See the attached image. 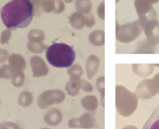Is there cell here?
Instances as JSON below:
<instances>
[{
  "instance_id": "cell-1",
  "label": "cell",
  "mask_w": 159,
  "mask_h": 129,
  "mask_svg": "<svg viewBox=\"0 0 159 129\" xmlns=\"http://www.w3.org/2000/svg\"><path fill=\"white\" fill-rule=\"evenodd\" d=\"M0 16L7 29H23L32 22L34 6L30 0H12L1 8Z\"/></svg>"
},
{
  "instance_id": "cell-2",
  "label": "cell",
  "mask_w": 159,
  "mask_h": 129,
  "mask_svg": "<svg viewBox=\"0 0 159 129\" xmlns=\"http://www.w3.org/2000/svg\"><path fill=\"white\" fill-rule=\"evenodd\" d=\"M46 57L48 63L57 68H68L75 60V51L66 44L56 42L47 48Z\"/></svg>"
},
{
  "instance_id": "cell-3",
  "label": "cell",
  "mask_w": 159,
  "mask_h": 129,
  "mask_svg": "<svg viewBox=\"0 0 159 129\" xmlns=\"http://www.w3.org/2000/svg\"><path fill=\"white\" fill-rule=\"evenodd\" d=\"M116 25L117 39L120 42H124V44H129V42L135 40L141 34L142 30H143V27H142L139 20H136L134 22L128 23L123 26L119 25V23L117 22Z\"/></svg>"
},
{
  "instance_id": "cell-4",
  "label": "cell",
  "mask_w": 159,
  "mask_h": 129,
  "mask_svg": "<svg viewBox=\"0 0 159 129\" xmlns=\"http://www.w3.org/2000/svg\"><path fill=\"white\" fill-rule=\"evenodd\" d=\"M154 3H156L155 0H134V7L142 27L147 21L157 19V14L152 7Z\"/></svg>"
},
{
  "instance_id": "cell-5",
  "label": "cell",
  "mask_w": 159,
  "mask_h": 129,
  "mask_svg": "<svg viewBox=\"0 0 159 129\" xmlns=\"http://www.w3.org/2000/svg\"><path fill=\"white\" fill-rule=\"evenodd\" d=\"M65 99V94L61 90H48L43 92L38 98L37 105L40 109H48L53 104H60Z\"/></svg>"
},
{
  "instance_id": "cell-6",
  "label": "cell",
  "mask_w": 159,
  "mask_h": 129,
  "mask_svg": "<svg viewBox=\"0 0 159 129\" xmlns=\"http://www.w3.org/2000/svg\"><path fill=\"white\" fill-rule=\"evenodd\" d=\"M159 92V74L151 79L142 81L136 89V93L141 99H149L152 98Z\"/></svg>"
},
{
  "instance_id": "cell-7",
  "label": "cell",
  "mask_w": 159,
  "mask_h": 129,
  "mask_svg": "<svg viewBox=\"0 0 159 129\" xmlns=\"http://www.w3.org/2000/svg\"><path fill=\"white\" fill-rule=\"evenodd\" d=\"M30 64L33 71V76L34 77H42L47 76L48 73V68L46 65V62L43 60L40 56L34 55L30 59Z\"/></svg>"
},
{
  "instance_id": "cell-8",
  "label": "cell",
  "mask_w": 159,
  "mask_h": 129,
  "mask_svg": "<svg viewBox=\"0 0 159 129\" xmlns=\"http://www.w3.org/2000/svg\"><path fill=\"white\" fill-rule=\"evenodd\" d=\"M9 64L11 70H12V75L16 72H21L24 71V69L26 68V60L24 57L18 54V53H13L11 54L8 58Z\"/></svg>"
},
{
  "instance_id": "cell-9",
  "label": "cell",
  "mask_w": 159,
  "mask_h": 129,
  "mask_svg": "<svg viewBox=\"0 0 159 129\" xmlns=\"http://www.w3.org/2000/svg\"><path fill=\"white\" fill-rule=\"evenodd\" d=\"M43 120L48 125L57 126L62 121V114L57 109H51L50 110H48V112H46Z\"/></svg>"
},
{
  "instance_id": "cell-10",
  "label": "cell",
  "mask_w": 159,
  "mask_h": 129,
  "mask_svg": "<svg viewBox=\"0 0 159 129\" xmlns=\"http://www.w3.org/2000/svg\"><path fill=\"white\" fill-rule=\"evenodd\" d=\"M100 60L96 55H90L87 59L86 62V71H87V76L89 79H91L94 75L96 74L98 68H99Z\"/></svg>"
},
{
  "instance_id": "cell-11",
  "label": "cell",
  "mask_w": 159,
  "mask_h": 129,
  "mask_svg": "<svg viewBox=\"0 0 159 129\" xmlns=\"http://www.w3.org/2000/svg\"><path fill=\"white\" fill-rule=\"evenodd\" d=\"M142 129H159V105L153 110Z\"/></svg>"
},
{
  "instance_id": "cell-12",
  "label": "cell",
  "mask_w": 159,
  "mask_h": 129,
  "mask_svg": "<svg viewBox=\"0 0 159 129\" xmlns=\"http://www.w3.org/2000/svg\"><path fill=\"white\" fill-rule=\"evenodd\" d=\"M70 24L73 28L80 30L85 26V20H84V14L79 13V12H75L73 14H71L69 17Z\"/></svg>"
},
{
  "instance_id": "cell-13",
  "label": "cell",
  "mask_w": 159,
  "mask_h": 129,
  "mask_svg": "<svg viewBox=\"0 0 159 129\" xmlns=\"http://www.w3.org/2000/svg\"><path fill=\"white\" fill-rule=\"evenodd\" d=\"M89 41L92 45L97 46L103 45L105 44V33H104V31L97 30L91 33L89 36Z\"/></svg>"
},
{
  "instance_id": "cell-14",
  "label": "cell",
  "mask_w": 159,
  "mask_h": 129,
  "mask_svg": "<svg viewBox=\"0 0 159 129\" xmlns=\"http://www.w3.org/2000/svg\"><path fill=\"white\" fill-rule=\"evenodd\" d=\"M78 119H79L80 127L84 128V129H89L94 126V124H95V117L92 114H90V112L81 115Z\"/></svg>"
},
{
  "instance_id": "cell-15",
  "label": "cell",
  "mask_w": 159,
  "mask_h": 129,
  "mask_svg": "<svg viewBox=\"0 0 159 129\" xmlns=\"http://www.w3.org/2000/svg\"><path fill=\"white\" fill-rule=\"evenodd\" d=\"M81 105L84 109L88 110H95L98 106V100L94 96H87L81 100Z\"/></svg>"
},
{
  "instance_id": "cell-16",
  "label": "cell",
  "mask_w": 159,
  "mask_h": 129,
  "mask_svg": "<svg viewBox=\"0 0 159 129\" xmlns=\"http://www.w3.org/2000/svg\"><path fill=\"white\" fill-rule=\"evenodd\" d=\"M78 80L79 79H70V81H68L66 83V86H65V90L68 95H70L71 97H75L79 94V84H78Z\"/></svg>"
},
{
  "instance_id": "cell-17",
  "label": "cell",
  "mask_w": 159,
  "mask_h": 129,
  "mask_svg": "<svg viewBox=\"0 0 159 129\" xmlns=\"http://www.w3.org/2000/svg\"><path fill=\"white\" fill-rule=\"evenodd\" d=\"M75 7L77 11L82 14H88L91 12L92 4L90 0H76Z\"/></svg>"
},
{
  "instance_id": "cell-18",
  "label": "cell",
  "mask_w": 159,
  "mask_h": 129,
  "mask_svg": "<svg viewBox=\"0 0 159 129\" xmlns=\"http://www.w3.org/2000/svg\"><path fill=\"white\" fill-rule=\"evenodd\" d=\"M33 101H34V98H33V95L30 92H22L19 95L18 98V103L21 106H29L32 105Z\"/></svg>"
},
{
  "instance_id": "cell-19",
  "label": "cell",
  "mask_w": 159,
  "mask_h": 129,
  "mask_svg": "<svg viewBox=\"0 0 159 129\" xmlns=\"http://www.w3.org/2000/svg\"><path fill=\"white\" fill-rule=\"evenodd\" d=\"M45 34L41 30H32L28 34V40L34 42H43L45 40Z\"/></svg>"
},
{
  "instance_id": "cell-20",
  "label": "cell",
  "mask_w": 159,
  "mask_h": 129,
  "mask_svg": "<svg viewBox=\"0 0 159 129\" xmlns=\"http://www.w3.org/2000/svg\"><path fill=\"white\" fill-rule=\"evenodd\" d=\"M27 47L31 52L34 53H42L45 49H47V45L43 42H34V41H28Z\"/></svg>"
},
{
  "instance_id": "cell-21",
  "label": "cell",
  "mask_w": 159,
  "mask_h": 129,
  "mask_svg": "<svg viewBox=\"0 0 159 129\" xmlns=\"http://www.w3.org/2000/svg\"><path fill=\"white\" fill-rule=\"evenodd\" d=\"M82 73H83V70L79 64L71 65L67 69V74L70 76V79H80Z\"/></svg>"
},
{
  "instance_id": "cell-22",
  "label": "cell",
  "mask_w": 159,
  "mask_h": 129,
  "mask_svg": "<svg viewBox=\"0 0 159 129\" xmlns=\"http://www.w3.org/2000/svg\"><path fill=\"white\" fill-rule=\"evenodd\" d=\"M153 70L152 65H134V71L140 76L149 75Z\"/></svg>"
},
{
  "instance_id": "cell-23",
  "label": "cell",
  "mask_w": 159,
  "mask_h": 129,
  "mask_svg": "<svg viewBox=\"0 0 159 129\" xmlns=\"http://www.w3.org/2000/svg\"><path fill=\"white\" fill-rule=\"evenodd\" d=\"M24 82H25V75L23 71L16 72L11 77V83L15 87H21V86L24 85Z\"/></svg>"
},
{
  "instance_id": "cell-24",
  "label": "cell",
  "mask_w": 159,
  "mask_h": 129,
  "mask_svg": "<svg viewBox=\"0 0 159 129\" xmlns=\"http://www.w3.org/2000/svg\"><path fill=\"white\" fill-rule=\"evenodd\" d=\"M155 46L149 44L147 41H142L141 44L139 45V50L136 52H154Z\"/></svg>"
},
{
  "instance_id": "cell-25",
  "label": "cell",
  "mask_w": 159,
  "mask_h": 129,
  "mask_svg": "<svg viewBox=\"0 0 159 129\" xmlns=\"http://www.w3.org/2000/svg\"><path fill=\"white\" fill-rule=\"evenodd\" d=\"M53 7H54V2L53 0H43L41 3L40 8L43 12L45 13H51L53 11Z\"/></svg>"
},
{
  "instance_id": "cell-26",
  "label": "cell",
  "mask_w": 159,
  "mask_h": 129,
  "mask_svg": "<svg viewBox=\"0 0 159 129\" xmlns=\"http://www.w3.org/2000/svg\"><path fill=\"white\" fill-rule=\"evenodd\" d=\"M0 75L1 78L5 79H11L12 77V70L9 65H3L2 67H0Z\"/></svg>"
},
{
  "instance_id": "cell-27",
  "label": "cell",
  "mask_w": 159,
  "mask_h": 129,
  "mask_svg": "<svg viewBox=\"0 0 159 129\" xmlns=\"http://www.w3.org/2000/svg\"><path fill=\"white\" fill-rule=\"evenodd\" d=\"M78 84H79V88L82 89L83 91H85V92H92L93 91V86L89 82L85 81V80L79 79Z\"/></svg>"
},
{
  "instance_id": "cell-28",
  "label": "cell",
  "mask_w": 159,
  "mask_h": 129,
  "mask_svg": "<svg viewBox=\"0 0 159 129\" xmlns=\"http://www.w3.org/2000/svg\"><path fill=\"white\" fill-rule=\"evenodd\" d=\"M53 2H54V7H53V13H56V14H59V13H61L63 12V10H64V3L61 1V0H53Z\"/></svg>"
},
{
  "instance_id": "cell-29",
  "label": "cell",
  "mask_w": 159,
  "mask_h": 129,
  "mask_svg": "<svg viewBox=\"0 0 159 129\" xmlns=\"http://www.w3.org/2000/svg\"><path fill=\"white\" fill-rule=\"evenodd\" d=\"M84 20H85V26L88 27V28H91V27H93L95 24L94 15H93L91 12L88 14H84Z\"/></svg>"
},
{
  "instance_id": "cell-30",
  "label": "cell",
  "mask_w": 159,
  "mask_h": 129,
  "mask_svg": "<svg viewBox=\"0 0 159 129\" xmlns=\"http://www.w3.org/2000/svg\"><path fill=\"white\" fill-rule=\"evenodd\" d=\"M43 1V0H30V2L32 3V5L34 6V16H40L42 10L40 8L41 3Z\"/></svg>"
},
{
  "instance_id": "cell-31",
  "label": "cell",
  "mask_w": 159,
  "mask_h": 129,
  "mask_svg": "<svg viewBox=\"0 0 159 129\" xmlns=\"http://www.w3.org/2000/svg\"><path fill=\"white\" fill-rule=\"evenodd\" d=\"M10 37H11V30L7 29L3 31L1 33V37H0V44L1 45L7 44L8 41L10 40Z\"/></svg>"
},
{
  "instance_id": "cell-32",
  "label": "cell",
  "mask_w": 159,
  "mask_h": 129,
  "mask_svg": "<svg viewBox=\"0 0 159 129\" xmlns=\"http://www.w3.org/2000/svg\"><path fill=\"white\" fill-rule=\"evenodd\" d=\"M96 87L99 90V92L102 95V105L104 106V77L98 78L97 83H96Z\"/></svg>"
},
{
  "instance_id": "cell-33",
  "label": "cell",
  "mask_w": 159,
  "mask_h": 129,
  "mask_svg": "<svg viewBox=\"0 0 159 129\" xmlns=\"http://www.w3.org/2000/svg\"><path fill=\"white\" fill-rule=\"evenodd\" d=\"M10 54L6 49L0 48V63H4L9 58Z\"/></svg>"
},
{
  "instance_id": "cell-34",
  "label": "cell",
  "mask_w": 159,
  "mask_h": 129,
  "mask_svg": "<svg viewBox=\"0 0 159 129\" xmlns=\"http://www.w3.org/2000/svg\"><path fill=\"white\" fill-rule=\"evenodd\" d=\"M68 126L70 128H80L79 119L78 118H72L68 121Z\"/></svg>"
},
{
  "instance_id": "cell-35",
  "label": "cell",
  "mask_w": 159,
  "mask_h": 129,
  "mask_svg": "<svg viewBox=\"0 0 159 129\" xmlns=\"http://www.w3.org/2000/svg\"><path fill=\"white\" fill-rule=\"evenodd\" d=\"M104 7H105V3L101 2V4L98 7V16L100 17V19L104 20L105 19V15H104Z\"/></svg>"
},
{
  "instance_id": "cell-36",
  "label": "cell",
  "mask_w": 159,
  "mask_h": 129,
  "mask_svg": "<svg viewBox=\"0 0 159 129\" xmlns=\"http://www.w3.org/2000/svg\"><path fill=\"white\" fill-rule=\"evenodd\" d=\"M4 126L6 127L7 129H20L18 124H16L14 122H8V121H5L3 122Z\"/></svg>"
},
{
  "instance_id": "cell-37",
  "label": "cell",
  "mask_w": 159,
  "mask_h": 129,
  "mask_svg": "<svg viewBox=\"0 0 159 129\" xmlns=\"http://www.w3.org/2000/svg\"><path fill=\"white\" fill-rule=\"evenodd\" d=\"M0 129H7V128L4 126V124H3V123H1V122H0Z\"/></svg>"
},
{
  "instance_id": "cell-38",
  "label": "cell",
  "mask_w": 159,
  "mask_h": 129,
  "mask_svg": "<svg viewBox=\"0 0 159 129\" xmlns=\"http://www.w3.org/2000/svg\"><path fill=\"white\" fill-rule=\"evenodd\" d=\"M64 1H65V2H67V3H70V2H72L73 0H64Z\"/></svg>"
},
{
  "instance_id": "cell-39",
  "label": "cell",
  "mask_w": 159,
  "mask_h": 129,
  "mask_svg": "<svg viewBox=\"0 0 159 129\" xmlns=\"http://www.w3.org/2000/svg\"><path fill=\"white\" fill-rule=\"evenodd\" d=\"M42 129H50V128H42Z\"/></svg>"
},
{
  "instance_id": "cell-40",
  "label": "cell",
  "mask_w": 159,
  "mask_h": 129,
  "mask_svg": "<svg viewBox=\"0 0 159 129\" xmlns=\"http://www.w3.org/2000/svg\"><path fill=\"white\" fill-rule=\"evenodd\" d=\"M155 1H156V2H158V1H159V0H155Z\"/></svg>"
},
{
  "instance_id": "cell-41",
  "label": "cell",
  "mask_w": 159,
  "mask_h": 129,
  "mask_svg": "<svg viewBox=\"0 0 159 129\" xmlns=\"http://www.w3.org/2000/svg\"><path fill=\"white\" fill-rule=\"evenodd\" d=\"M116 1H117V2H119V0H116Z\"/></svg>"
},
{
  "instance_id": "cell-42",
  "label": "cell",
  "mask_w": 159,
  "mask_h": 129,
  "mask_svg": "<svg viewBox=\"0 0 159 129\" xmlns=\"http://www.w3.org/2000/svg\"><path fill=\"white\" fill-rule=\"evenodd\" d=\"M0 78H1V75H0Z\"/></svg>"
},
{
  "instance_id": "cell-43",
  "label": "cell",
  "mask_w": 159,
  "mask_h": 129,
  "mask_svg": "<svg viewBox=\"0 0 159 129\" xmlns=\"http://www.w3.org/2000/svg\"><path fill=\"white\" fill-rule=\"evenodd\" d=\"M0 104H1V101H0Z\"/></svg>"
}]
</instances>
